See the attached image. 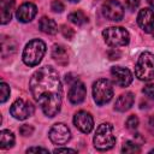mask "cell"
Segmentation results:
<instances>
[{
	"label": "cell",
	"mask_w": 154,
	"mask_h": 154,
	"mask_svg": "<svg viewBox=\"0 0 154 154\" xmlns=\"http://www.w3.org/2000/svg\"><path fill=\"white\" fill-rule=\"evenodd\" d=\"M30 91L47 117L59 113L63 99V87L58 72L52 66L40 67L30 78Z\"/></svg>",
	"instance_id": "1"
},
{
	"label": "cell",
	"mask_w": 154,
	"mask_h": 154,
	"mask_svg": "<svg viewBox=\"0 0 154 154\" xmlns=\"http://www.w3.org/2000/svg\"><path fill=\"white\" fill-rule=\"evenodd\" d=\"M94 146L99 150H108L111 149L116 143V136H114V129L112 124L109 123H102L97 126L94 138H93Z\"/></svg>",
	"instance_id": "2"
},
{
	"label": "cell",
	"mask_w": 154,
	"mask_h": 154,
	"mask_svg": "<svg viewBox=\"0 0 154 154\" xmlns=\"http://www.w3.org/2000/svg\"><path fill=\"white\" fill-rule=\"evenodd\" d=\"M46 53V45L43 41L35 38L31 40L29 43H26L24 51H23V61L28 66H36L42 60L43 55Z\"/></svg>",
	"instance_id": "3"
},
{
	"label": "cell",
	"mask_w": 154,
	"mask_h": 154,
	"mask_svg": "<svg viewBox=\"0 0 154 154\" xmlns=\"http://www.w3.org/2000/svg\"><path fill=\"white\" fill-rule=\"evenodd\" d=\"M135 75L141 81H152L154 78V54L143 52L135 66Z\"/></svg>",
	"instance_id": "4"
},
{
	"label": "cell",
	"mask_w": 154,
	"mask_h": 154,
	"mask_svg": "<svg viewBox=\"0 0 154 154\" xmlns=\"http://www.w3.org/2000/svg\"><path fill=\"white\" fill-rule=\"evenodd\" d=\"M105 42L109 47H123L126 46L130 41V35L126 29L122 26H109L102 31Z\"/></svg>",
	"instance_id": "5"
},
{
	"label": "cell",
	"mask_w": 154,
	"mask_h": 154,
	"mask_svg": "<svg viewBox=\"0 0 154 154\" xmlns=\"http://www.w3.org/2000/svg\"><path fill=\"white\" fill-rule=\"evenodd\" d=\"M93 97L97 105H105L113 97V87L106 78H100L93 84Z\"/></svg>",
	"instance_id": "6"
},
{
	"label": "cell",
	"mask_w": 154,
	"mask_h": 154,
	"mask_svg": "<svg viewBox=\"0 0 154 154\" xmlns=\"http://www.w3.org/2000/svg\"><path fill=\"white\" fill-rule=\"evenodd\" d=\"M10 113L13 118L18 120H24L34 114V106L28 101L18 99L12 103L10 108Z\"/></svg>",
	"instance_id": "7"
},
{
	"label": "cell",
	"mask_w": 154,
	"mask_h": 154,
	"mask_svg": "<svg viewBox=\"0 0 154 154\" xmlns=\"http://www.w3.org/2000/svg\"><path fill=\"white\" fill-rule=\"evenodd\" d=\"M48 136H49V140L54 144H65L70 141L71 132H70V129L65 124L57 123L51 128Z\"/></svg>",
	"instance_id": "8"
},
{
	"label": "cell",
	"mask_w": 154,
	"mask_h": 154,
	"mask_svg": "<svg viewBox=\"0 0 154 154\" xmlns=\"http://www.w3.org/2000/svg\"><path fill=\"white\" fill-rule=\"evenodd\" d=\"M102 13L107 19L118 22L124 16V8L117 0H107L102 5Z\"/></svg>",
	"instance_id": "9"
},
{
	"label": "cell",
	"mask_w": 154,
	"mask_h": 154,
	"mask_svg": "<svg viewBox=\"0 0 154 154\" xmlns=\"http://www.w3.org/2000/svg\"><path fill=\"white\" fill-rule=\"evenodd\" d=\"M73 124L79 131L84 134H89L94 128V119L89 112L78 111L73 116Z\"/></svg>",
	"instance_id": "10"
},
{
	"label": "cell",
	"mask_w": 154,
	"mask_h": 154,
	"mask_svg": "<svg viewBox=\"0 0 154 154\" xmlns=\"http://www.w3.org/2000/svg\"><path fill=\"white\" fill-rule=\"evenodd\" d=\"M111 76L113 82L122 88L128 87L132 82V73L129 69L123 66H113L111 69Z\"/></svg>",
	"instance_id": "11"
},
{
	"label": "cell",
	"mask_w": 154,
	"mask_h": 154,
	"mask_svg": "<svg viewBox=\"0 0 154 154\" xmlns=\"http://www.w3.org/2000/svg\"><path fill=\"white\" fill-rule=\"evenodd\" d=\"M137 23L140 28L146 32H152L154 30V12L150 8H142L137 16Z\"/></svg>",
	"instance_id": "12"
},
{
	"label": "cell",
	"mask_w": 154,
	"mask_h": 154,
	"mask_svg": "<svg viewBox=\"0 0 154 154\" xmlns=\"http://www.w3.org/2000/svg\"><path fill=\"white\" fill-rule=\"evenodd\" d=\"M36 12H37V8L32 2H24L18 7L16 16L19 22L28 23L34 19V17L36 16Z\"/></svg>",
	"instance_id": "13"
},
{
	"label": "cell",
	"mask_w": 154,
	"mask_h": 154,
	"mask_svg": "<svg viewBox=\"0 0 154 154\" xmlns=\"http://www.w3.org/2000/svg\"><path fill=\"white\" fill-rule=\"evenodd\" d=\"M85 94H87L85 85L82 82L76 81L69 90V100L71 103H75V105L81 103L85 99Z\"/></svg>",
	"instance_id": "14"
},
{
	"label": "cell",
	"mask_w": 154,
	"mask_h": 154,
	"mask_svg": "<svg viewBox=\"0 0 154 154\" xmlns=\"http://www.w3.org/2000/svg\"><path fill=\"white\" fill-rule=\"evenodd\" d=\"M14 10V0H1L0 1V22L6 24L11 20Z\"/></svg>",
	"instance_id": "15"
},
{
	"label": "cell",
	"mask_w": 154,
	"mask_h": 154,
	"mask_svg": "<svg viewBox=\"0 0 154 154\" xmlns=\"http://www.w3.org/2000/svg\"><path fill=\"white\" fill-rule=\"evenodd\" d=\"M134 101H135V97H134L132 93L128 91L125 94H122L114 103V109H117L119 112H125L131 108V106L134 105Z\"/></svg>",
	"instance_id": "16"
},
{
	"label": "cell",
	"mask_w": 154,
	"mask_h": 154,
	"mask_svg": "<svg viewBox=\"0 0 154 154\" xmlns=\"http://www.w3.org/2000/svg\"><path fill=\"white\" fill-rule=\"evenodd\" d=\"M38 28L42 32L48 34V35H54L58 31V25L54 19L48 18V17H42L38 22Z\"/></svg>",
	"instance_id": "17"
},
{
	"label": "cell",
	"mask_w": 154,
	"mask_h": 154,
	"mask_svg": "<svg viewBox=\"0 0 154 154\" xmlns=\"http://www.w3.org/2000/svg\"><path fill=\"white\" fill-rule=\"evenodd\" d=\"M52 57L54 58V60L59 64H66L67 63V52L66 49L60 46V45H54L53 49H52Z\"/></svg>",
	"instance_id": "18"
},
{
	"label": "cell",
	"mask_w": 154,
	"mask_h": 154,
	"mask_svg": "<svg viewBox=\"0 0 154 154\" xmlns=\"http://www.w3.org/2000/svg\"><path fill=\"white\" fill-rule=\"evenodd\" d=\"M14 144V135L10 130H2L0 132V147L2 149H8Z\"/></svg>",
	"instance_id": "19"
},
{
	"label": "cell",
	"mask_w": 154,
	"mask_h": 154,
	"mask_svg": "<svg viewBox=\"0 0 154 154\" xmlns=\"http://www.w3.org/2000/svg\"><path fill=\"white\" fill-rule=\"evenodd\" d=\"M67 19L71 23L76 24V25H83V24H85L88 22V17L82 11H73V12H71L67 16Z\"/></svg>",
	"instance_id": "20"
},
{
	"label": "cell",
	"mask_w": 154,
	"mask_h": 154,
	"mask_svg": "<svg viewBox=\"0 0 154 154\" xmlns=\"http://www.w3.org/2000/svg\"><path fill=\"white\" fill-rule=\"evenodd\" d=\"M122 152L123 153H140L141 152V148H140V146L136 142L128 141V142L124 143V146L122 148Z\"/></svg>",
	"instance_id": "21"
},
{
	"label": "cell",
	"mask_w": 154,
	"mask_h": 154,
	"mask_svg": "<svg viewBox=\"0 0 154 154\" xmlns=\"http://www.w3.org/2000/svg\"><path fill=\"white\" fill-rule=\"evenodd\" d=\"M0 93H1V95H0V102L4 103L8 99V96H10V87L5 82H1L0 83Z\"/></svg>",
	"instance_id": "22"
},
{
	"label": "cell",
	"mask_w": 154,
	"mask_h": 154,
	"mask_svg": "<svg viewBox=\"0 0 154 154\" xmlns=\"http://www.w3.org/2000/svg\"><path fill=\"white\" fill-rule=\"evenodd\" d=\"M138 118L136 116H130L128 119H126V128L129 130H136L137 126H138Z\"/></svg>",
	"instance_id": "23"
},
{
	"label": "cell",
	"mask_w": 154,
	"mask_h": 154,
	"mask_svg": "<svg viewBox=\"0 0 154 154\" xmlns=\"http://www.w3.org/2000/svg\"><path fill=\"white\" fill-rule=\"evenodd\" d=\"M51 8H52L54 12L60 13V12L64 11V5H63V2L59 1V0H53L52 4H51Z\"/></svg>",
	"instance_id": "24"
},
{
	"label": "cell",
	"mask_w": 154,
	"mask_h": 154,
	"mask_svg": "<svg viewBox=\"0 0 154 154\" xmlns=\"http://www.w3.org/2000/svg\"><path fill=\"white\" fill-rule=\"evenodd\" d=\"M19 132H20V135H23V136H30V135L34 132V128H32L31 125L24 124V125H22V126L19 128Z\"/></svg>",
	"instance_id": "25"
},
{
	"label": "cell",
	"mask_w": 154,
	"mask_h": 154,
	"mask_svg": "<svg viewBox=\"0 0 154 154\" xmlns=\"http://www.w3.org/2000/svg\"><path fill=\"white\" fill-rule=\"evenodd\" d=\"M142 91L149 99H153L154 100V84H147V85H144V88L142 89Z\"/></svg>",
	"instance_id": "26"
},
{
	"label": "cell",
	"mask_w": 154,
	"mask_h": 154,
	"mask_svg": "<svg viewBox=\"0 0 154 154\" xmlns=\"http://www.w3.org/2000/svg\"><path fill=\"white\" fill-rule=\"evenodd\" d=\"M61 32H63L64 37H66V38H69V40H71V38L73 37V35H75L73 30H72L70 26H66V25H63V26H61Z\"/></svg>",
	"instance_id": "27"
},
{
	"label": "cell",
	"mask_w": 154,
	"mask_h": 154,
	"mask_svg": "<svg viewBox=\"0 0 154 154\" xmlns=\"http://www.w3.org/2000/svg\"><path fill=\"white\" fill-rule=\"evenodd\" d=\"M140 5V0H126V7L130 11H135Z\"/></svg>",
	"instance_id": "28"
},
{
	"label": "cell",
	"mask_w": 154,
	"mask_h": 154,
	"mask_svg": "<svg viewBox=\"0 0 154 154\" xmlns=\"http://www.w3.org/2000/svg\"><path fill=\"white\" fill-rule=\"evenodd\" d=\"M48 153V149L42 148V147H31L26 149V153Z\"/></svg>",
	"instance_id": "29"
},
{
	"label": "cell",
	"mask_w": 154,
	"mask_h": 154,
	"mask_svg": "<svg viewBox=\"0 0 154 154\" xmlns=\"http://www.w3.org/2000/svg\"><path fill=\"white\" fill-rule=\"evenodd\" d=\"M53 152L54 153H76L75 149H70V148H57Z\"/></svg>",
	"instance_id": "30"
},
{
	"label": "cell",
	"mask_w": 154,
	"mask_h": 154,
	"mask_svg": "<svg viewBox=\"0 0 154 154\" xmlns=\"http://www.w3.org/2000/svg\"><path fill=\"white\" fill-rule=\"evenodd\" d=\"M149 128L152 129V131L154 132V116H152L149 118Z\"/></svg>",
	"instance_id": "31"
},
{
	"label": "cell",
	"mask_w": 154,
	"mask_h": 154,
	"mask_svg": "<svg viewBox=\"0 0 154 154\" xmlns=\"http://www.w3.org/2000/svg\"><path fill=\"white\" fill-rule=\"evenodd\" d=\"M147 1H148V2H149V5L154 8V0H147Z\"/></svg>",
	"instance_id": "32"
},
{
	"label": "cell",
	"mask_w": 154,
	"mask_h": 154,
	"mask_svg": "<svg viewBox=\"0 0 154 154\" xmlns=\"http://www.w3.org/2000/svg\"><path fill=\"white\" fill-rule=\"evenodd\" d=\"M70 1H72V2H78L79 0H70Z\"/></svg>",
	"instance_id": "33"
},
{
	"label": "cell",
	"mask_w": 154,
	"mask_h": 154,
	"mask_svg": "<svg viewBox=\"0 0 154 154\" xmlns=\"http://www.w3.org/2000/svg\"><path fill=\"white\" fill-rule=\"evenodd\" d=\"M150 153H154V149H152V150H150Z\"/></svg>",
	"instance_id": "34"
},
{
	"label": "cell",
	"mask_w": 154,
	"mask_h": 154,
	"mask_svg": "<svg viewBox=\"0 0 154 154\" xmlns=\"http://www.w3.org/2000/svg\"><path fill=\"white\" fill-rule=\"evenodd\" d=\"M152 32H153V36H154V30H153V31H152Z\"/></svg>",
	"instance_id": "35"
}]
</instances>
